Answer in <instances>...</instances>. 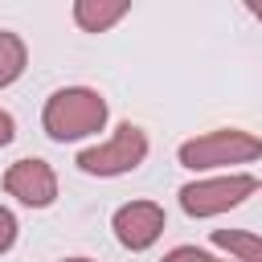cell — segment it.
<instances>
[{"instance_id":"9c48e42d","label":"cell","mask_w":262,"mask_h":262,"mask_svg":"<svg viewBox=\"0 0 262 262\" xmlns=\"http://www.w3.org/2000/svg\"><path fill=\"white\" fill-rule=\"evenodd\" d=\"M25 66H29V45H25V37L12 33V29H0V90L12 86V82L25 74Z\"/></svg>"},{"instance_id":"3957f363","label":"cell","mask_w":262,"mask_h":262,"mask_svg":"<svg viewBox=\"0 0 262 262\" xmlns=\"http://www.w3.org/2000/svg\"><path fill=\"white\" fill-rule=\"evenodd\" d=\"M258 176L254 172H217V176H201V180H188V184H180V209L188 213V217H196V221H205V217H221V213H229V209H237L242 201H250L254 192H258Z\"/></svg>"},{"instance_id":"52a82bcc","label":"cell","mask_w":262,"mask_h":262,"mask_svg":"<svg viewBox=\"0 0 262 262\" xmlns=\"http://www.w3.org/2000/svg\"><path fill=\"white\" fill-rule=\"evenodd\" d=\"M131 12V0H74V25L82 33H111Z\"/></svg>"},{"instance_id":"277c9868","label":"cell","mask_w":262,"mask_h":262,"mask_svg":"<svg viewBox=\"0 0 262 262\" xmlns=\"http://www.w3.org/2000/svg\"><path fill=\"white\" fill-rule=\"evenodd\" d=\"M147 147L151 143H147V131L139 123H119L102 143L82 147L74 164L86 176H127V172H135L147 160Z\"/></svg>"},{"instance_id":"7c38bea8","label":"cell","mask_w":262,"mask_h":262,"mask_svg":"<svg viewBox=\"0 0 262 262\" xmlns=\"http://www.w3.org/2000/svg\"><path fill=\"white\" fill-rule=\"evenodd\" d=\"M12 139H16V119L8 111H0V147H8Z\"/></svg>"},{"instance_id":"6da1fadb","label":"cell","mask_w":262,"mask_h":262,"mask_svg":"<svg viewBox=\"0 0 262 262\" xmlns=\"http://www.w3.org/2000/svg\"><path fill=\"white\" fill-rule=\"evenodd\" d=\"M111 106L94 86H61L41 106V127L53 143H78L106 127Z\"/></svg>"},{"instance_id":"ba28073f","label":"cell","mask_w":262,"mask_h":262,"mask_svg":"<svg viewBox=\"0 0 262 262\" xmlns=\"http://www.w3.org/2000/svg\"><path fill=\"white\" fill-rule=\"evenodd\" d=\"M209 242L233 262H262V237L250 229H213Z\"/></svg>"},{"instance_id":"5bb4252c","label":"cell","mask_w":262,"mask_h":262,"mask_svg":"<svg viewBox=\"0 0 262 262\" xmlns=\"http://www.w3.org/2000/svg\"><path fill=\"white\" fill-rule=\"evenodd\" d=\"M61 262H94V258H82V254H74V258H61Z\"/></svg>"},{"instance_id":"8992f818","label":"cell","mask_w":262,"mask_h":262,"mask_svg":"<svg viewBox=\"0 0 262 262\" xmlns=\"http://www.w3.org/2000/svg\"><path fill=\"white\" fill-rule=\"evenodd\" d=\"M4 192L12 201H20L25 209H49L57 201V172H53V164H45L37 156H25V160L8 164Z\"/></svg>"},{"instance_id":"7a4b0ae2","label":"cell","mask_w":262,"mask_h":262,"mask_svg":"<svg viewBox=\"0 0 262 262\" xmlns=\"http://www.w3.org/2000/svg\"><path fill=\"white\" fill-rule=\"evenodd\" d=\"M180 168L188 172H233L237 164L262 160V135L246 127H213L205 135H192L176 147Z\"/></svg>"},{"instance_id":"8fae6325","label":"cell","mask_w":262,"mask_h":262,"mask_svg":"<svg viewBox=\"0 0 262 262\" xmlns=\"http://www.w3.org/2000/svg\"><path fill=\"white\" fill-rule=\"evenodd\" d=\"M16 233H20V225H16L12 209H4V205H0V254H8V250L16 246Z\"/></svg>"},{"instance_id":"30bf717a","label":"cell","mask_w":262,"mask_h":262,"mask_svg":"<svg viewBox=\"0 0 262 262\" xmlns=\"http://www.w3.org/2000/svg\"><path fill=\"white\" fill-rule=\"evenodd\" d=\"M160 262H233V258H217V254H209L201 246H172Z\"/></svg>"},{"instance_id":"5b68a950","label":"cell","mask_w":262,"mask_h":262,"mask_svg":"<svg viewBox=\"0 0 262 262\" xmlns=\"http://www.w3.org/2000/svg\"><path fill=\"white\" fill-rule=\"evenodd\" d=\"M111 229H115V242H119L123 250L143 254V250H151V246L164 237L168 213H164V205H156V201H127V205H119V209L111 213Z\"/></svg>"},{"instance_id":"4fadbf2b","label":"cell","mask_w":262,"mask_h":262,"mask_svg":"<svg viewBox=\"0 0 262 262\" xmlns=\"http://www.w3.org/2000/svg\"><path fill=\"white\" fill-rule=\"evenodd\" d=\"M246 8H250V16H254V20H262V0H246Z\"/></svg>"}]
</instances>
